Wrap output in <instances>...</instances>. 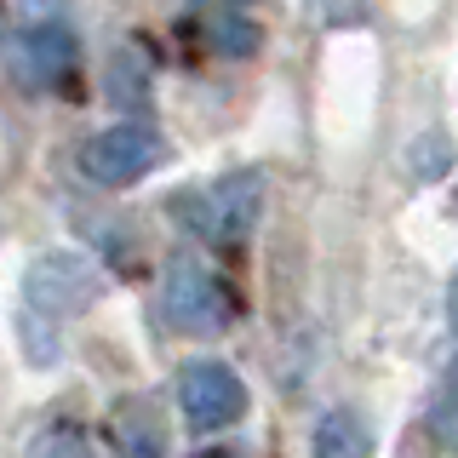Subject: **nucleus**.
I'll return each instance as SVG.
<instances>
[{
  "mask_svg": "<svg viewBox=\"0 0 458 458\" xmlns=\"http://www.w3.org/2000/svg\"><path fill=\"white\" fill-rule=\"evenodd\" d=\"M161 315L172 333H195V338H212L235 321V293L224 286L218 269L195 264V258H172L166 264V281H161Z\"/></svg>",
  "mask_w": 458,
  "mask_h": 458,
  "instance_id": "obj_1",
  "label": "nucleus"
},
{
  "mask_svg": "<svg viewBox=\"0 0 458 458\" xmlns=\"http://www.w3.org/2000/svg\"><path fill=\"white\" fill-rule=\"evenodd\" d=\"M178 212L190 218V229L212 247H247L252 229H258V212H264V178L258 172H235V178H218L207 190L183 195Z\"/></svg>",
  "mask_w": 458,
  "mask_h": 458,
  "instance_id": "obj_2",
  "label": "nucleus"
},
{
  "mask_svg": "<svg viewBox=\"0 0 458 458\" xmlns=\"http://www.w3.org/2000/svg\"><path fill=\"white\" fill-rule=\"evenodd\" d=\"M252 395L247 384H241V372L229 361H190L178 372V412L183 424L195 429V436H218V429H235L241 419H247Z\"/></svg>",
  "mask_w": 458,
  "mask_h": 458,
  "instance_id": "obj_3",
  "label": "nucleus"
},
{
  "mask_svg": "<svg viewBox=\"0 0 458 458\" xmlns=\"http://www.w3.org/2000/svg\"><path fill=\"white\" fill-rule=\"evenodd\" d=\"M81 172L92 183H104V190H121V183H138L143 172H155L166 161V143L155 126H138V121H126V126H104V132H92L81 143Z\"/></svg>",
  "mask_w": 458,
  "mask_h": 458,
  "instance_id": "obj_4",
  "label": "nucleus"
},
{
  "mask_svg": "<svg viewBox=\"0 0 458 458\" xmlns=\"http://www.w3.org/2000/svg\"><path fill=\"white\" fill-rule=\"evenodd\" d=\"M29 315H52V321H64V315H81L86 304H92L98 293V269L86 264V258L75 252H47L29 264Z\"/></svg>",
  "mask_w": 458,
  "mask_h": 458,
  "instance_id": "obj_5",
  "label": "nucleus"
},
{
  "mask_svg": "<svg viewBox=\"0 0 458 458\" xmlns=\"http://www.w3.org/2000/svg\"><path fill=\"white\" fill-rule=\"evenodd\" d=\"M75 35H69L64 23H52V18H40V23H29L12 35V69H18V81L23 86H57V81H69V69H75Z\"/></svg>",
  "mask_w": 458,
  "mask_h": 458,
  "instance_id": "obj_6",
  "label": "nucleus"
},
{
  "mask_svg": "<svg viewBox=\"0 0 458 458\" xmlns=\"http://www.w3.org/2000/svg\"><path fill=\"white\" fill-rule=\"evenodd\" d=\"M109 441H114V458H166V424L155 412V401H121L114 407V424H109Z\"/></svg>",
  "mask_w": 458,
  "mask_h": 458,
  "instance_id": "obj_7",
  "label": "nucleus"
},
{
  "mask_svg": "<svg viewBox=\"0 0 458 458\" xmlns=\"http://www.w3.org/2000/svg\"><path fill=\"white\" fill-rule=\"evenodd\" d=\"M310 458H372V424L355 407L321 412L310 429Z\"/></svg>",
  "mask_w": 458,
  "mask_h": 458,
  "instance_id": "obj_8",
  "label": "nucleus"
},
{
  "mask_svg": "<svg viewBox=\"0 0 458 458\" xmlns=\"http://www.w3.org/2000/svg\"><path fill=\"white\" fill-rule=\"evenodd\" d=\"M195 29L207 35V47L218 57H247L258 47V23L247 18V12H207Z\"/></svg>",
  "mask_w": 458,
  "mask_h": 458,
  "instance_id": "obj_9",
  "label": "nucleus"
},
{
  "mask_svg": "<svg viewBox=\"0 0 458 458\" xmlns=\"http://www.w3.org/2000/svg\"><path fill=\"white\" fill-rule=\"evenodd\" d=\"M35 458H86V441L75 436V429H57V436H47L35 447Z\"/></svg>",
  "mask_w": 458,
  "mask_h": 458,
  "instance_id": "obj_10",
  "label": "nucleus"
},
{
  "mask_svg": "<svg viewBox=\"0 0 458 458\" xmlns=\"http://www.w3.org/2000/svg\"><path fill=\"white\" fill-rule=\"evenodd\" d=\"M190 458H252L247 447H207V453H190Z\"/></svg>",
  "mask_w": 458,
  "mask_h": 458,
  "instance_id": "obj_11",
  "label": "nucleus"
},
{
  "mask_svg": "<svg viewBox=\"0 0 458 458\" xmlns=\"http://www.w3.org/2000/svg\"><path fill=\"white\" fill-rule=\"evenodd\" d=\"M0 29H6V23H0Z\"/></svg>",
  "mask_w": 458,
  "mask_h": 458,
  "instance_id": "obj_12",
  "label": "nucleus"
}]
</instances>
